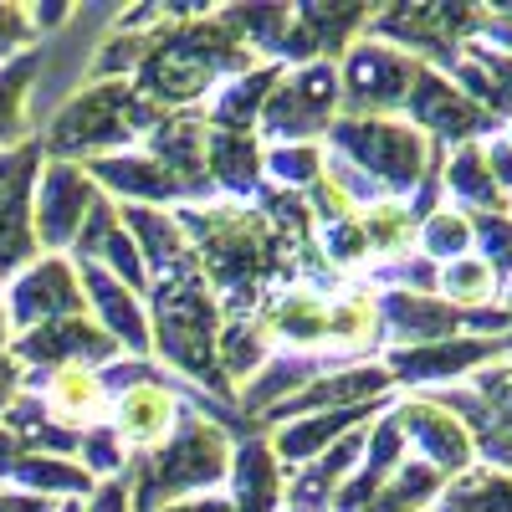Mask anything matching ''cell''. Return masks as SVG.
<instances>
[{"label": "cell", "mask_w": 512, "mask_h": 512, "mask_svg": "<svg viewBox=\"0 0 512 512\" xmlns=\"http://www.w3.org/2000/svg\"><path fill=\"white\" fill-rule=\"evenodd\" d=\"M88 512H134V502H128V477L118 472V477L98 482L93 497H88Z\"/></svg>", "instance_id": "cell-38"}, {"label": "cell", "mask_w": 512, "mask_h": 512, "mask_svg": "<svg viewBox=\"0 0 512 512\" xmlns=\"http://www.w3.org/2000/svg\"><path fill=\"white\" fill-rule=\"evenodd\" d=\"M6 328H47V323H62V318H82V287H77V272L67 256H41L31 262L11 287H6Z\"/></svg>", "instance_id": "cell-11"}, {"label": "cell", "mask_w": 512, "mask_h": 512, "mask_svg": "<svg viewBox=\"0 0 512 512\" xmlns=\"http://www.w3.org/2000/svg\"><path fill=\"white\" fill-rule=\"evenodd\" d=\"M497 292H502L497 277L477 262V256H456V262H446L441 277H436V297H446L456 308H487Z\"/></svg>", "instance_id": "cell-31"}, {"label": "cell", "mask_w": 512, "mask_h": 512, "mask_svg": "<svg viewBox=\"0 0 512 512\" xmlns=\"http://www.w3.org/2000/svg\"><path fill=\"white\" fill-rule=\"evenodd\" d=\"M415 77H420L415 57L364 36L344 52V67H338V108H344V118H384L405 108Z\"/></svg>", "instance_id": "cell-8"}, {"label": "cell", "mask_w": 512, "mask_h": 512, "mask_svg": "<svg viewBox=\"0 0 512 512\" xmlns=\"http://www.w3.org/2000/svg\"><path fill=\"white\" fill-rule=\"evenodd\" d=\"M31 195L36 180L16 185L6 200H0V277H21L36 262V226H31Z\"/></svg>", "instance_id": "cell-26"}, {"label": "cell", "mask_w": 512, "mask_h": 512, "mask_svg": "<svg viewBox=\"0 0 512 512\" xmlns=\"http://www.w3.org/2000/svg\"><path fill=\"white\" fill-rule=\"evenodd\" d=\"M164 512H231V502L226 497H190V502H175Z\"/></svg>", "instance_id": "cell-42"}, {"label": "cell", "mask_w": 512, "mask_h": 512, "mask_svg": "<svg viewBox=\"0 0 512 512\" xmlns=\"http://www.w3.org/2000/svg\"><path fill=\"white\" fill-rule=\"evenodd\" d=\"M251 318L262 323L272 354H323L328 338V297L308 292V287H277L262 303L251 308Z\"/></svg>", "instance_id": "cell-16"}, {"label": "cell", "mask_w": 512, "mask_h": 512, "mask_svg": "<svg viewBox=\"0 0 512 512\" xmlns=\"http://www.w3.org/2000/svg\"><path fill=\"white\" fill-rule=\"evenodd\" d=\"M231 512H282V466L267 446V436H246L231 446Z\"/></svg>", "instance_id": "cell-21"}, {"label": "cell", "mask_w": 512, "mask_h": 512, "mask_svg": "<svg viewBox=\"0 0 512 512\" xmlns=\"http://www.w3.org/2000/svg\"><path fill=\"white\" fill-rule=\"evenodd\" d=\"M118 226L128 231V241L139 246L149 282H154V277H164V272H175L180 262H190V241H185V231L175 226V210L123 205V210H118Z\"/></svg>", "instance_id": "cell-24"}, {"label": "cell", "mask_w": 512, "mask_h": 512, "mask_svg": "<svg viewBox=\"0 0 512 512\" xmlns=\"http://www.w3.org/2000/svg\"><path fill=\"white\" fill-rule=\"evenodd\" d=\"M277 77H282V67L262 62V67H251V72L221 82V88L205 98V108H200L205 128H221V134H256V118H262V108H267V98L277 88Z\"/></svg>", "instance_id": "cell-22"}, {"label": "cell", "mask_w": 512, "mask_h": 512, "mask_svg": "<svg viewBox=\"0 0 512 512\" xmlns=\"http://www.w3.org/2000/svg\"><path fill=\"white\" fill-rule=\"evenodd\" d=\"M6 354L16 364H26V374H52V369H88V364H113L118 344L88 318H62L47 328L21 333L16 344H6Z\"/></svg>", "instance_id": "cell-12"}, {"label": "cell", "mask_w": 512, "mask_h": 512, "mask_svg": "<svg viewBox=\"0 0 512 512\" xmlns=\"http://www.w3.org/2000/svg\"><path fill=\"white\" fill-rule=\"evenodd\" d=\"M149 344L159 359H169L180 374H190L195 384H205L210 400H236L231 384L221 374L216 359V338H221V303L210 292L205 272L190 262H180L175 272H164L149 282Z\"/></svg>", "instance_id": "cell-2"}, {"label": "cell", "mask_w": 512, "mask_h": 512, "mask_svg": "<svg viewBox=\"0 0 512 512\" xmlns=\"http://www.w3.org/2000/svg\"><path fill=\"white\" fill-rule=\"evenodd\" d=\"M390 395H395V379L384 374V364H338V369L318 374L303 395H292L277 410H267L256 425L267 431V425H287V420H303V415H328V410H354V405L390 400Z\"/></svg>", "instance_id": "cell-14"}, {"label": "cell", "mask_w": 512, "mask_h": 512, "mask_svg": "<svg viewBox=\"0 0 512 512\" xmlns=\"http://www.w3.org/2000/svg\"><path fill=\"white\" fill-rule=\"evenodd\" d=\"M16 390H21V364L0 349V415H6V405L16 400Z\"/></svg>", "instance_id": "cell-40"}, {"label": "cell", "mask_w": 512, "mask_h": 512, "mask_svg": "<svg viewBox=\"0 0 512 512\" xmlns=\"http://www.w3.org/2000/svg\"><path fill=\"white\" fill-rule=\"evenodd\" d=\"M72 272H77V287H82V303H93L98 318H103L98 328L113 338L118 349L134 354V359H149L154 344H149V313H144L139 297L128 292L118 277H108L98 262H77Z\"/></svg>", "instance_id": "cell-17"}, {"label": "cell", "mask_w": 512, "mask_h": 512, "mask_svg": "<svg viewBox=\"0 0 512 512\" xmlns=\"http://www.w3.org/2000/svg\"><path fill=\"white\" fill-rule=\"evenodd\" d=\"M205 180L210 190H221L231 200L262 195V144L256 134H221V128H205Z\"/></svg>", "instance_id": "cell-23"}, {"label": "cell", "mask_w": 512, "mask_h": 512, "mask_svg": "<svg viewBox=\"0 0 512 512\" xmlns=\"http://www.w3.org/2000/svg\"><path fill=\"white\" fill-rule=\"evenodd\" d=\"M507 144H512V118H507Z\"/></svg>", "instance_id": "cell-46"}, {"label": "cell", "mask_w": 512, "mask_h": 512, "mask_svg": "<svg viewBox=\"0 0 512 512\" xmlns=\"http://www.w3.org/2000/svg\"><path fill=\"white\" fill-rule=\"evenodd\" d=\"M354 221H359V231H364V246H369V251H384V256L410 251V241H415V231H420V221L410 216L405 200H379V205H369V210H354Z\"/></svg>", "instance_id": "cell-29"}, {"label": "cell", "mask_w": 512, "mask_h": 512, "mask_svg": "<svg viewBox=\"0 0 512 512\" xmlns=\"http://www.w3.org/2000/svg\"><path fill=\"white\" fill-rule=\"evenodd\" d=\"M41 72V52L26 47L11 62H0V144H16L26 134V103H31V82Z\"/></svg>", "instance_id": "cell-28"}, {"label": "cell", "mask_w": 512, "mask_h": 512, "mask_svg": "<svg viewBox=\"0 0 512 512\" xmlns=\"http://www.w3.org/2000/svg\"><path fill=\"white\" fill-rule=\"evenodd\" d=\"M0 512H57V502L26 497V492H0Z\"/></svg>", "instance_id": "cell-41"}, {"label": "cell", "mask_w": 512, "mask_h": 512, "mask_svg": "<svg viewBox=\"0 0 512 512\" xmlns=\"http://www.w3.org/2000/svg\"><path fill=\"white\" fill-rule=\"evenodd\" d=\"M405 118H410L415 134H425V139L441 144V149L482 144V139H492V128H497V118H492L487 108H477L472 98L456 88V82H446V77L431 72V67H420L415 88H410V98H405Z\"/></svg>", "instance_id": "cell-9"}, {"label": "cell", "mask_w": 512, "mask_h": 512, "mask_svg": "<svg viewBox=\"0 0 512 512\" xmlns=\"http://www.w3.org/2000/svg\"><path fill=\"white\" fill-rule=\"evenodd\" d=\"M103 200V190L82 175V164H62L52 159L41 169V190L31 195V226H36V246H47V256L72 251L88 210Z\"/></svg>", "instance_id": "cell-10"}, {"label": "cell", "mask_w": 512, "mask_h": 512, "mask_svg": "<svg viewBox=\"0 0 512 512\" xmlns=\"http://www.w3.org/2000/svg\"><path fill=\"white\" fill-rule=\"evenodd\" d=\"M502 308H507V318H512V282L502 287ZM507 344H512V333H507Z\"/></svg>", "instance_id": "cell-43"}, {"label": "cell", "mask_w": 512, "mask_h": 512, "mask_svg": "<svg viewBox=\"0 0 512 512\" xmlns=\"http://www.w3.org/2000/svg\"><path fill=\"white\" fill-rule=\"evenodd\" d=\"M21 41H36L31 36V21H26V11H16V6H0V57H11Z\"/></svg>", "instance_id": "cell-39"}, {"label": "cell", "mask_w": 512, "mask_h": 512, "mask_svg": "<svg viewBox=\"0 0 512 512\" xmlns=\"http://www.w3.org/2000/svg\"><path fill=\"white\" fill-rule=\"evenodd\" d=\"M415 241H420V256H425V262L446 267V262H456V256H472V221H466L461 210L441 205V210H431V216L420 221Z\"/></svg>", "instance_id": "cell-30"}, {"label": "cell", "mask_w": 512, "mask_h": 512, "mask_svg": "<svg viewBox=\"0 0 512 512\" xmlns=\"http://www.w3.org/2000/svg\"><path fill=\"white\" fill-rule=\"evenodd\" d=\"M512 344L507 338H446V344H420V349H384L379 364L384 374L410 390H431L441 379H461V374H477L482 364H492L497 354H507Z\"/></svg>", "instance_id": "cell-13"}, {"label": "cell", "mask_w": 512, "mask_h": 512, "mask_svg": "<svg viewBox=\"0 0 512 512\" xmlns=\"http://www.w3.org/2000/svg\"><path fill=\"white\" fill-rule=\"evenodd\" d=\"M36 175H41V144H36V139L6 149V154H0V200H6L16 185L36 180Z\"/></svg>", "instance_id": "cell-36"}, {"label": "cell", "mask_w": 512, "mask_h": 512, "mask_svg": "<svg viewBox=\"0 0 512 512\" xmlns=\"http://www.w3.org/2000/svg\"><path fill=\"white\" fill-rule=\"evenodd\" d=\"M251 67H256V57L216 21V11H190L154 41V52L134 72V88L149 103H159L164 113H190L221 82H231Z\"/></svg>", "instance_id": "cell-1"}, {"label": "cell", "mask_w": 512, "mask_h": 512, "mask_svg": "<svg viewBox=\"0 0 512 512\" xmlns=\"http://www.w3.org/2000/svg\"><path fill=\"white\" fill-rule=\"evenodd\" d=\"M164 118L159 103H149L134 82H93L77 98L62 103V113L47 123L41 134V154H52L62 164H88V159H108V154H128V144H139L154 134V123Z\"/></svg>", "instance_id": "cell-4"}, {"label": "cell", "mask_w": 512, "mask_h": 512, "mask_svg": "<svg viewBox=\"0 0 512 512\" xmlns=\"http://www.w3.org/2000/svg\"><path fill=\"white\" fill-rule=\"evenodd\" d=\"M26 395L47 405V415L67 431H88V425L108 420V390L98 369H52V374H21Z\"/></svg>", "instance_id": "cell-19"}, {"label": "cell", "mask_w": 512, "mask_h": 512, "mask_svg": "<svg viewBox=\"0 0 512 512\" xmlns=\"http://www.w3.org/2000/svg\"><path fill=\"white\" fill-rule=\"evenodd\" d=\"M477 26L482 11H466V6H390L369 16V41H384V47L415 57L420 67L441 72L461 62Z\"/></svg>", "instance_id": "cell-6"}, {"label": "cell", "mask_w": 512, "mask_h": 512, "mask_svg": "<svg viewBox=\"0 0 512 512\" xmlns=\"http://www.w3.org/2000/svg\"><path fill=\"white\" fill-rule=\"evenodd\" d=\"M118 231V205L103 195L93 210H88V221H82V231H77V241H72V262H98V251H103V241Z\"/></svg>", "instance_id": "cell-35"}, {"label": "cell", "mask_w": 512, "mask_h": 512, "mask_svg": "<svg viewBox=\"0 0 512 512\" xmlns=\"http://www.w3.org/2000/svg\"><path fill=\"white\" fill-rule=\"evenodd\" d=\"M57 512H82V502H57Z\"/></svg>", "instance_id": "cell-44"}, {"label": "cell", "mask_w": 512, "mask_h": 512, "mask_svg": "<svg viewBox=\"0 0 512 512\" xmlns=\"http://www.w3.org/2000/svg\"><path fill=\"white\" fill-rule=\"evenodd\" d=\"M262 175H272L277 190L303 195L323 175V149L318 144H267L262 149Z\"/></svg>", "instance_id": "cell-32"}, {"label": "cell", "mask_w": 512, "mask_h": 512, "mask_svg": "<svg viewBox=\"0 0 512 512\" xmlns=\"http://www.w3.org/2000/svg\"><path fill=\"white\" fill-rule=\"evenodd\" d=\"M149 144V159L164 164L190 195V205H205L210 195V180H205V118L190 108V113H164L154 123V134L144 139Z\"/></svg>", "instance_id": "cell-18"}, {"label": "cell", "mask_w": 512, "mask_h": 512, "mask_svg": "<svg viewBox=\"0 0 512 512\" xmlns=\"http://www.w3.org/2000/svg\"><path fill=\"white\" fill-rule=\"evenodd\" d=\"M482 164H487L492 185L507 195V190H512V144H507V134H492V139H482Z\"/></svg>", "instance_id": "cell-37"}, {"label": "cell", "mask_w": 512, "mask_h": 512, "mask_svg": "<svg viewBox=\"0 0 512 512\" xmlns=\"http://www.w3.org/2000/svg\"><path fill=\"white\" fill-rule=\"evenodd\" d=\"M0 349H6V308H0Z\"/></svg>", "instance_id": "cell-45"}, {"label": "cell", "mask_w": 512, "mask_h": 512, "mask_svg": "<svg viewBox=\"0 0 512 512\" xmlns=\"http://www.w3.org/2000/svg\"><path fill=\"white\" fill-rule=\"evenodd\" d=\"M436 277H441V267L425 262L420 251L415 256L400 251V256H390V262H379L369 272V282H379L384 292H436Z\"/></svg>", "instance_id": "cell-34"}, {"label": "cell", "mask_w": 512, "mask_h": 512, "mask_svg": "<svg viewBox=\"0 0 512 512\" xmlns=\"http://www.w3.org/2000/svg\"><path fill=\"white\" fill-rule=\"evenodd\" d=\"M338 118V67L308 62V67H282L277 88L256 118L267 144H318Z\"/></svg>", "instance_id": "cell-7"}, {"label": "cell", "mask_w": 512, "mask_h": 512, "mask_svg": "<svg viewBox=\"0 0 512 512\" xmlns=\"http://www.w3.org/2000/svg\"><path fill=\"white\" fill-rule=\"evenodd\" d=\"M431 512H512V477L487 472V466H466L451 487H441Z\"/></svg>", "instance_id": "cell-27"}, {"label": "cell", "mask_w": 512, "mask_h": 512, "mask_svg": "<svg viewBox=\"0 0 512 512\" xmlns=\"http://www.w3.org/2000/svg\"><path fill=\"white\" fill-rule=\"evenodd\" d=\"M226 472H231V436L195 405H180L169 436L154 451L128 456L123 466L134 512H164L175 502H190L205 487L226 482Z\"/></svg>", "instance_id": "cell-3"}, {"label": "cell", "mask_w": 512, "mask_h": 512, "mask_svg": "<svg viewBox=\"0 0 512 512\" xmlns=\"http://www.w3.org/2000/svg\"><path fill=\"white\" fill-rule=\"evenodd\" d=\"M82 175H88L98 190H113V195H128V200H149L154 205H190L185 185L169 175L164 164H154L149 154H108V159H88L82 164Z\"/></svg>", "instance_id": "cell-20"}, {"label": "cell", "mask_w": 512, "mask_h": 512, "mask_svg": "<svg viewBox=\"0 0 512 512\" xmlns=\"http://www.w3.org/2000/svg\"><path fill=\"white\" fill-rule=\"evenodd\" d=\"M466 221H472V246L482 251L477 262L497 277V287H507L512 282V216L507 210H497V216L487 210V216H466Z\"/></svg>", "instance_id": "cell-33"}, {"label": "cell", "mask_w": 512, "mask_h": 512, "mask_svg": "<svg viewBox=\"0 0 512 512\" xmlns=\"http://www.w3.org/2000/svg\"><path fill=\"white\" fill-rule=\"evenodd\" d=\"M390 415H395V425H400V436L420 451L415 461H425L431 472H441V477H461L466 466L477 461L472 436L461 431V420H456L451 410L431 405L425 395H405V400H395Z\"/></svg>", "instance_id": "cell-15"}, {"label": "cell", "mask_w": 512, "mask_h": 512, "mask_svg": "<svg viewBox=\"0 0 512 512\" xmlns=\"http://www.w3.org/2000/svg\"><path fill=\"white\" fill-rule=\"evenodd\" d=\"M441 190H446V205L461 210V216H497L507 210V195L492 185L487 164H482V144H456L451 149V164H441Z\"/></svg>", "instance_id": "cell-25"}, {"label": "cell", "mask_w": 512, "mask_h": 512, "mask_svg": "<svg viewBox=\"0 0 512 512\" xmlns=\"http://www.w3.org/2000/svg\"><path fill=\"white\" fill-rule=\"evenodd\" d=\"M425 400L461 420V431L472 436V451L487 461V472L512 477V359L477 369L472 384L425 390Z\"/></svg>", "instance_id": "cell-5"}]
</instances>
